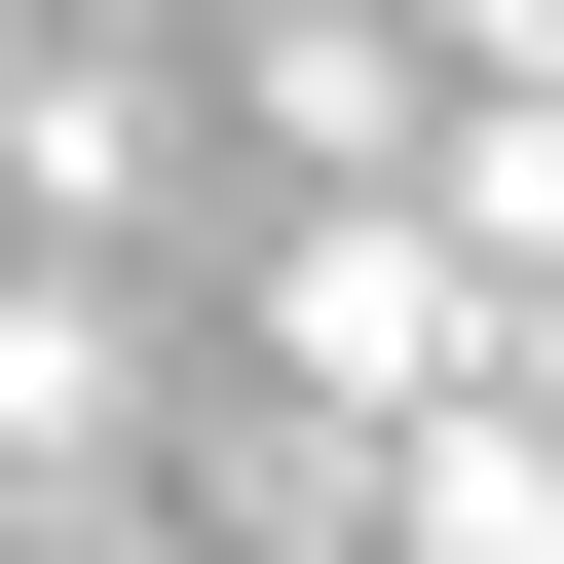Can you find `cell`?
Listing matches in <instances>:
<instances>
[{"label": "cell", "instance_id": "obj_1", "mask_svg": "<svg viewBox=\"0 0 564 564\" xmlns=\"http://www.w3.org/2000/svg\"><path fill=\"white\" fill-rule=\"evenodd\" d=\"M263 377H302V414H452V377H489V263H452L414 188H339L302 263H263Z\"/></svg>", "mask_w": 564, "mask_h": 564}, {"label": "cell", "instance_id": "obj_2", "mask_svg": "<svg viewBox=\"0 0 564 564\" xmlns=\"http://www.w3.org/2000/svg\"><path fill=\"white\" fill-rule=\"evenodd\" d=\"M414 226L489 263V339H527V302H564V76H452V113H414Z\"/></svg>", "mask_w": 564, "mask_h": 564}, {"label": "cell", "instance_id": "obj_3", "mask_svg": "<svg viewBox=\"0 0 564 564\" xmlns=\"http://www.w3.org/2000/svg\"><path fill=\"white\" fill-rule=\"evenodd\" d=\"M377 527H414V564H564V414H527V377L377 414Z\"/></svg>", "mask_w": 564, "mask_h": 564}, {"label": "cell", "instance_id": "obj_4", "mask_svg": "<svg viewBox=\"0 0 564 564\" xmlns=\"http://www.w3.org/2000/svg\"><path fill=\"white\" fill-rule=\"evenodd\" d=\"M452 76H564V0H452Z\"/></svg>", "mask_w": 564, "mask_h": 564}, {"label": "cell", "instance_id": "obj_5", "mask_svg": "<svg viewBox=\"0 0 564 564\" xmlns=\"http://www.w3.org/2000/svg\"><path fill=\"white\" fill-rule=\"evenodd\" d=\"M489 377H527V414H564V302H527V339H489Z\"/></svg>", "mask_w": 564, "mask_h": 564}, {"label": "cell", "instance_id": "obj_6", "mask_svg": "<svg viewBox=\"0 0 564 564\" xmlns=\"http://www.w3.org/2000/svg\"><path fill=\"white\" fill-rule=\"evenodd\" d=\"M0 76H39V0H0Z\"/></svg>", "mask_w": 564, "mask_h": 564}]
</instances>
